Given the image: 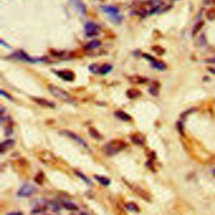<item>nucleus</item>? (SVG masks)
I'll return each instance as SVG.
<instances>
[{"mask_svg": "<svg viewBox=\"0 0 215 215\" xmlns=\"http://www.w3.org/2000/svg\"><path fill=\"white\" fill-rule=\"evenodd\" d=\"M36 187L32 184H24L18 191V197H28L36 192Z\"/></svg>", "mask_w": 215, "mask_h": 215, "instance_id": "6", "label": "nucleus"}, {"mask_svg": "<svg viewBox=\"0 0 215 215\" xmlns=\"http://www.w3.org/2000/svg\"><path fill=\"white\" fill-rule=\"evenodd\" d=\"M204 24H205V22L203 21V20H201V21H198L197 23L194 25V27L192 29V36H195L196 35L198 34V32L201 30L202 27L204 26Z\"/></svg>", "mask_w": 215, "mask_h": 215, "instance_id": "15", "label": "nucleus"}, {"mask_svg": "<svg viewBox=\"0 0 215 215\" xmlns=\"http://www.w3.org/2000/svg\"><path fill=\"white\" fill-rule=\"evenodd\" d=\"M206 36L204 35H200V37H199V43H200V45L201 46H204L206 44Z\"/></svg>", "mask_w": 215, "mask_h": 215, "instance_id": "28", "label": "nucleus"}, {"mask_svg": "<svg viewBox=\"0 0 215 215\" xmlns=\"http://www.w3.org/2000/svg\"><path fill=\"white\" fill-rule=\"evenodd\" d=\"M71 3L82 14H86V6L82 0H71Z\"/></svg>", "mask_w": 215, "mask_h": 215, "instance_id": "10", "label": "nucleus"}, {"mask_svg": "<svg viewBox=\"0 0 215 215\" xmlns=\"http://www.w3.org/2000/svg\"><path fill=\"white\" fill-rule=\"evenodd\" d=\"M77 175L79 177H81L82 180H84L85 181V183H88V184H91V183H90V180H89L88 178H87L86 177H85L84 175L82 174V173H80V172H77Z\"/></svg>", "mask_w": 215, "mask_h": 215, "instance_id": "27", "label": "nucleus"}, {"mask_svg": "<svg viewBox=\"0 0 215 215\" xmlns=\"http://www.w3.org/2000/svg\"><path fill=\"white\" fill-rule=\"evenodd\" d=\"M102 10L109 15V17L114 21V22H120L122 19V16L119 14V11L116 7L113 6H103Z\"/></svg>", "mask_w": 215, "mask_h": 215, "instance_id": "5", "label": "nucleus"}, {"mask_svg": "<svg viewBox=\"0 0 215 215\" xmlns=\"http://www.w3.org/2000/svg\"><path fill=\"white\" fill-rule=\"evenodd\" d=\"M213 173H214V175L215 176V170H214V172H213Z\"/></svg>", "mask_w": 215, "mask_h": 215, "instance_id": "34", "label": "nucleus"}, {"mask_svg": "<svg viewBox=\"0 0 215 215\" xmlns=\"http://www.w3.org/2000/svg\"><path fill=\"white\" fill-rule=\"evenodd\" d=\"M95 179H97L98 183H101V184L103 185V186H108V185H109V183H110V180H109L108 178L104 177L96 176V177H95Z\"/></svg>", "mask_w": 215, "mask_h": 215, "instance_id": "23", "label": "nucleus"}, {"mask_svg": "<svg viewBox=\"0 0 215 215\" xmlns=\"http://www.w3.org/2000/svg\"><path fill=\"white\" fill-rule=\"evenodd\" d=\"M14 145V140H4V141L2 143V145H1V153H4L5 150L10 149V148H11Z\"/></svg>", "mask_w": 215, "mask_h": 215, "instance_id": "16", "label": "nucleus"}, {"mask_svg": "<svg viewBox=\"0 0 215 215\" xmlns=\"http://www.w3.org/2000/svg\"><path fill=\"white\" fill-rule=\"evenodd\" d=\"M61 204L62 206L65 208L66 209H67V210H71V211H77L78 210V207L76 205L75 203H73V202H71L70 201H62L61 202Z\"/></svg>", "mask_w": 215, "mask_h": 215, "instance_id": "11", "label": "nucleus"}, {"mask_svg": "<svg viewBox=\"0 0 215 215\" xmlns=\"http://www.w3.org/2000/svg\"><path fill=\"white\" fill-rule=\"evenodd\" d=\"M213 2H214V5H215V0H213Z\"/></svg>", "mask_w": 215, "mask_h": 215, "instance_id": "35", "label": "nucleus"}, {"mask_svg": "<svg viewBox=\"0 0 215 215\" xmlns=\"http://www.w3.org/2000/svg\"><path fill=\"white\" fill-rule=\"evenodd\" d=\"M125 147V144L123 140H111L103 146V151L108 155H114L121 151Z\"/></svg>", "mask_w": 215, "mask_h": 215, "instance_id": "3", "label": "nucleus"}, {"mask_svg": "<svg viewBox=\"0 0 215 215\" xmlns=\"http://www.w3.org/2000/svg\"><path fill=\"white\" fill-rule=\"evenodd\" d=\"M173 1H177V0H173Z\"/></svg>", "mask_w": 215, "mask_h": 215, "instance_id": "36", "label": "nucleus"}, {"mask_svg": "<svg viewBox=\"0 0 215 215\" xmlns=\"http://www.w3.org/2000/svg\"><path fill=\"white\" fill-rule=\"evenodd\" d=\"M85 33L88 37H93L98 35V27L93 22H88L85 24Z\"/></svg>", "mask_w": 215, "mask_h": 215, "instance_id": "7", "label": "nucleus"}, {"mask_svg": "<svg viewBox=\"0 0 215 215\" xmlns=\"http://www.w3.org/2000/svg\"><path fill=\"white\" fill-rule=\"evenodd\" d=\"M48 89L51 92V94L54 97L58 98L59 100H61V101H63L65 103H71V104H75L76 103L75 100L73 99V98L68 93H66V91H64L63 89L60 88H58V87L52 84L48 85Z\"/></svg>", "mask_w": 215, "mask_h": 215, "instance_id": "2", "label": "nucleus"}, {"mask_svg": "<svg viewBox=\"0 0 215 215\" xmlns=\"http://www.w3.org/2000/svg\"><path fill=\"white\" fill-rule=\"evenodd\" d=\"M151 66H153V68L155 69H157L159 71H164L166 69V65L161 61H157V60H155L154 61L151 62Z\"/></svg>", "mask_w": 215, "mask_h": 215, "instance_id": "14", "label": "nucleus"}, {"mask_svg": "<svg viewBox=\"0 0 215 215\" xmlns=\"http://www.w3.org/2000/svg\"><path fill=\"white\" fill-rule=\"evenodd\" d=\"M206 18L210 20V21H214L215 20V9L214 8H211L209 10L206 12Z\"/></svg>", "mask_w": 215, "mask_h": 215, "instance_id": "21", "label": "nucleus"}, {"mask_svg": "<svg viewBox=\"0 0 215 215\" xmlns=\"http://www.w3.org/2000/svg\"><path fill=\"white\" fill-rule=\"evenodd\" d=\"M56 73L58 77H60L63 80L68 81V82L73 81L74 77H75L74 73L72 71H56Z\"/></svg>", "mask_w": 215, "mask_h": 215, "instance_id": "8", "label": "nucleus"}, {"mask_svg": "<svg viewBox=\"0 0 215 215\" xmlns=\"http://www.w3.org/2000/svg\"><path fill=\"white\" fill-rule=\"evenodd\" d=\"M210 163L212 164H215V155H214L213 157H211L210 159Z\"/></svg>", "mask_w": 215, "mask_h": 215, "instance_id": "30", "label": "nucleus"}, {"mask_svg": "<svg viewBox=\"0 0 215 215\" xmlns=\"http://www.w3.org/2000/svg\"><path fill=\"white\" fill-rule=\"evenodd\" d=\"M61 133V135L66 136V137L70 138L71 140L75 141L76 143H77V145H79L81 147H82V148H84V149H88V145L86 143V141H85L82 137H80L78 135H77L76 133H74V132L70 130H62Z\"/></svg>", "mask_w": 215, "mask_h": 215, "instance_id": "4", "label": "nucleus"}, {"mask_svg": "<svg viewBox=\"0 0 215 215\" xmlns=\"http://www.w3.org/2000/svg\"><path fill=\"white\" fill-rule=\"evenodd\" d=\"M208 71L212 72L213 74H215V68H208Z\"/></svg>", "mask_w": 215, "mask_h": 215, "instance_id": "31", "label": "nucleus"}, {"mask_svg": "<svg viewBox=\"0 0 215 215\" xmlns=\"http://www.w3.org/2000/svg\"><path fill=\"white\" fill-rule=\"evenodd\" d=\"M163 3L161 0H147L146 2L143 3V4L137 10V13L139 15H148V14H154L157 13L162 8Z\"/></svg>", "mask_w": 215, "mask_h": 215, "instance_id": "1", "label": "nucleus"}, {"mask_svg": "<svg viewBox=\"0 0 215 215\" xmlns=\"http://www.w3.org/2000/svg\"><path fill=\"white\" fill-rule=\"evenodd\" d=\"M152 51L155 52V53H156L157 55H159V56H161V55H163L164 53H165V50H164L163 48L161 46H158L152 47Z\"/></svg>", "mask_w": 215, "mask_h": 215, "instance_id": "26", "label": "nucleus"}, {"mask_svg": "<svg viewBox=\"0 0 215 215\" xmlns=\"http://www.w3.org/2000/svg\"><path fill=\"white\" fill-rule=\"evenodd\" d=\"M89 134L93 138L96 139V140H101L102 139V136L99 134V132L97 130H95L94 128H90L89 129Z\"/></svg>", "mask_w": 215, "mask_h": 215, "instance_id": "22", "label": "nucleus"}, {"mask_svg": "<svg viewBox=\"0 0 215 215\" xmlns=\"http://www.w3.org/2000/svg\"><path fill=\"white\" fill-rule=\"evenodd\" d=\"M111 70H112V66L109 65V64H103L99 67L98 73L102 74V75H105V74L108 73L109 71H111Z\"/></svg>", "mask_w": 215, "mask_h": 215, "instance_id": "17", "label": "nucleus"}, {"mask_svg": "<svg viewBox=\"0 0 215 215\" xmlns=\"http://www.w3.org/2000/svg\"><path fill=\"white\" fill-rule=\"evenodd\" d=\"M140 95V93L135 89H130L127 92V96L130 98H136Z\"/></svg>", "mask_w": 215, "mask_h": 215, "instance_id": "24", "label": "nucleus"}, {"mask_svg": "<svg viewBox=\"0 0 215 215\" xmlns=\"http://www.w3.org/2000/svg\"><path fill=\"white\" fill-rule=\"evenodd\" d=\"M48 215H51V214H48Z\"/></svg>", "mask_w": 215, "mask_h": 215, "instance_id": "37", "label": "nucleus"}, {"mask_svg": "<svg viewBox=\"0 0 215 215\" xmlns=\"http://www.w3.org/2000/svg\"><path fill=\"white\" fill-rule=\"evenodd\" d=\"M130 80L132 82H134V83H138V84H140V83H145V82H146L148 81L147 78L143 77H140V76H133V77H130Z\"/></svg>", "mask_w": 215, "mask_h": 215, "instance_id": "18", "label": "nucleus"}, {"mask_svg": "<svg viewBox=\"0 0 215 215\" xmlns=\"http://www.w3.org/2000/svg\"><path fill=\"white\" fill-rule=\"evenodd\" d=\"M1 94H2V95H3V96H5L6 98H10V99H11V98H10V96L8 95V94H6L4 91V90H1Z\"/></svg>", "mask_w": 215, "mask_h": 215, "instance_id": "29", "label": "nucleus"}, {"mask_svg": "<svg viewBox=\"0 0 215 215\" xmlns=\"http://www.w3.org/2000/svg\"><path fill=\"white\" fill-rule=\"evenodd\" d=\"M125 208H126L128 210L131 211V212H139L140 209H139V207L133 203V202H130V203H127L125 205Z\"/></svg>", "mask_w": 215, "mask_h": 215, "instance_id": "25", "label": "nucleus"}, {"mask_svg": "<svg viewBox=\"0 0 215 215\" xmlns=\"http://www.w3.org/2000/svg\"><path fill=\"white\" fill-rule=\"evenodd\" d=\"M14 57H16L17 59H20V60H23L24 61H29V62H34V60L32 58H30L29 56H27L25 53H24L22 52H16L15 54L14 55Z\"/></svg>", "mask_w": 215, "mask_h": 215, "instance_id": "12", "label": "nucleus"}, {"mask_svg": "<svg viewBox=\"0 0 215 215\" xmlns=\"http://www.w3.org/2000/svg\"><path fill=\"white\" fill-rule=\"evenodd\" d=\"M8 215H22V214H19V213H10V214H9Z\"/></svg>", "mask_w": 215, "mask_h": 215, "instance_id": "32", "label": "nucleus"}, {"mask_svg": "<svg viewBox=\"0 0 215 215\" xmlns=\"http://www.w3.org/2000/svg\"><path fill=\"white\" fill-rule=\"evenodd\" d=\"M115 116L119 118V119L123 120V121H130L131 119V117L128 113L124 112V111H121V110L116 111V112H115Z\"/></svg>", "mask_w": 215, "mask_h": 215, "instance_id": "13", "label": "nucleus"}, {"mask_svg": "<svg viewBox=\"0 0 215 215\" xmlns=\"http://www.w3.org/2000/svg\"><path fill=\"white\" fill-rule=\"evenodd\" d=\"M47 207L49 208H51L52 211H54V212H58L61 209L60 205L56 201H49L47 202Z\"/></svg>", "mask_w": 215, "mask_h": 215, "instance_id": "20", "label": "nucleus"}, {"mask_svg": "<svg viewBox=\"0 0 215 215\" xmlns=\"http://www.w3.org/2000/svg\"><path fill=\"white\" fill-rule=\"evenodd\" d=\"M80 215H88V214H86V213H82V214H81Z\"/></svg>", "mask_w": 215, "mask_h": 215, "instance_id": "33", "label": "nucleus"}, {"mask_svg": "<svg viewBox=\"0 0 215 215\" xmlns=\"http://www.w3.org/2000/svg\"><path fill=\"white\" fill-rule=\"evenodd\" d=\"M100 45H101V42L98 40H91L90 42L88 43L85 46V48L88 49V50H93L95 48H98Z\"/></svg>", "mask_w": 215, "mask_h": 215, "instance_id": "19", "label": "nucleus"}, {"mask_svg": "<svg viewBox=\"0 0 215 215\" xmlns=\"http://www.w3.org/2000/svg\"><path fill=\"white\" fill-rule=\"evenodd\" d=\"M32 100H34V102H35L36 103H38L39 105L42 106V107L45 108H55V103H52L51 101L47 100V99H45V98H36V97H33Z\"/></svg>", "mask_w": 215, "mask_h": 215, "instance_id": "9", "label": "nucleus"}]
</instances>
